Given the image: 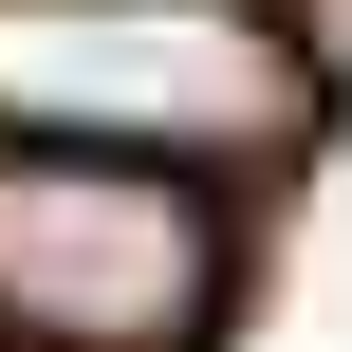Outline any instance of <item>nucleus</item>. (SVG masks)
Instances as JSON below:
<instances>
[{
  "mask_svg": "<svg viewBox=\"0 0 352 352\" xmlns=\"http://www.w3.org/2000/svg\"><path fill=\"white\" fill-rule=\"evenodd\" d=\"M334 111L316 37L278 0H0V148H111V167H260Z\"/></svg>",
  "mask_w": 352,
  "mask_h": 352,
  "instance_id": "1",
  "label": "nucleus"
},
{
  "mask_svg": "<svg viewBox=\"0 0 352 352\" xmlns=\"http://www.w3.org/2000/svg\"><path fill=\"white\" fill-rule=\"evenodd\" d=\"M241 278L223 186L111 148H0V334L19 352H186Z\"/></svg>",
  "mask_w": 352,
  "mask_h": 352,
  "instance_id": "2",
  "label": "nucleus"
},
{
  "mask_svg": "<svg viewBox=\"0 0 352 352\" xmlns=\"http://www.w3.org/2000/svg\"><path fill=\"white\" fill-rule=\"evenodd\" d=\"M0 352H19V334H0Z\"/></svg>",
  "mask_w": 352,
  "mask_h": 352,
  "instance_id": "3",
  "label": "nucleus"
}]
</instances>
